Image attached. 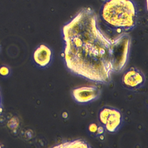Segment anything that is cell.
<instances>
[{
  "label": "cell",
  "instance_id": "6da1fadb",
  "mask_svg": "<svg viewBox=\"0 0 148 148\" xmlns=\"http://www.w3.org/2000/svg\"><path fill=\"white\" fill-rule=\"evenodd\" d=\"M64 58L73 73L99 83L112 79V40L99 28L97 16L91 8L82 9L62 28Z\"/></svg>",
  "mask_w": 148,
  "mask_h": 148
},
{
  "label": "cell",
  "instance_id": "7a4b0ae2",
  "mask_svg": "<svg viewBox=\"0 0 148 148\" xmlns=\"http://www.w3.org/2000/svg\"><path fill=\"white\" fill-rule=\"evenodd\" d=\"M103 20L112 28L119 31H127L135 25L136 12L130 0H109L102 10Z\"/></svg>",
  "mask_w": 148,
  "mask_h": 148
},
{
  "label": "cell",
  "instance_id": "3957f363",
  "mask_svg": "<svg viewBox=\"0 0 148 148\" xmlns=\"http://www.w3.org/2000/svg\"><path fill=\"white\" fill-rule=\"evenodd\" d=\"M131 38L125 34L112 40L111 47V64L113 72H121L125 67L129 59Z\"/></svg>",
  "mask_w": 148,
  "mask_h": 148
},
{
  "label": "cell",
  "instance_id": "277c9868",
  "mask_svg": "<svg viewBox=\"0 0 148 148\" xmlns=\"http://www.w3.org/2000/svg\"><path fill=\"white\" fill-rule=\"evenodd\" d=\"M99 122L105 130L113 133L118 131L123 124V115L117 108L106 106L99 112Z\"/></svg>",
  "mask_w": 148,
  "mask_h": 148
},
{
  "label": "cell",
  "instance_id": "5b68a950",
  "mask_svg": "<svg viewBox=\"0 0 148 148\" xmlns=\"http://www.w3.org/2000/svg\"><path fill=\"white\" fill-rule=\"evenodd\" d=\"M121 83L124 87L131 90L140 88L145 83V76L139 69L131 67L127 69L121 77Z\"/></svg>",
  "mask_w": 148,
  "mask_h": 148
},
{
  "label": "cell",
  "instance_id": "8992f818",
  "mask_svg": "<svg viewBox=\"0 0 148 148\" xmlns=\"http://www.w3.org/2000/svg\"><path fill=\"white\" fill-rule=\"evenodd\" d=\"M72 93L76 102L87 103L97 99L101 95V90L96 86H85L74 88Z\"/></svg>",
  "mask_w": 148,
  "mask_h": 148
},
{
  "label": "cell",
  "instance_id": "52a82bcc",
  "mask_svg": "<svg viewBox=\"0 0 148 148\" xmlns=\"http://www.w3.org/2000/svg\"><path fill=\"white\" fill-rule=\"evenodd\" d=\"M35 62L40 67L45 68L49 65L52 59V51L45 45H39L33 55Z\"/></svg>",
  "mask_w": 148,
  "mask_h": 148
},
{
  "label": "cell",
  "instance_id": "ba28073f",
  "mask_svg": "<svg viewBox=\"0 0 148 148\" xmlns=\"http://www.w3.org/2000/svg\"><path fill=\"white\" fill-rule=\"evenodd\" d=\"M56 147H88V144L83 140H75L56 146Z\"/></svg>",
  "mask_w": 148,
  "mask_h": 148
},
{
  "label": "cell",
  "instance_id": "9c48e42d",
  "mask_svg": "<svg viewBox=\"0 0 148 148\" xmlns=\"http://www.w3.org/2000/svg\"><path fill=\"white\" fill-rule=\"evenodd\" d=\"M11 73V70L9 66L6 65H2L0 66V76L2 77H8Z\"/></svg>",
  "mask_w": 148,
  "mask_h": 148
},
{
  "label": "cell",
  "instance_id": "30bf717a",
  "mask_svg": "<svg viewBox=\"0 0 148 148\" xmlns=\"http://www.w3.org/2000/svg\"><path fill=\"white\" fill-rule=\"evenodd\" d=\"M98 128H99V125L95 123L90 124L88 127L89 132L92 135H98Z\"/></svg>",
  "mask_w": 148,
  "mask_h": 148
},
{
  "label": "cell",
  "instance_id": "8fae6325",
  "mask_svg": "<svg viewBox=\"0 0 148 148\" xmlns=\"http://www.w3.org/2000/svg\"><path fill=\"white\" fill-rule=\"evenodd\" d=\"M3 110V103H2V95L0 90V116L1 115V113H2Z\"/></svg>",
  "mask_w": 148,
  "mask_h": 148
},
{
  "label": "cell",
  "instance_id": "7c38bea8",
  "mask_svg": "<svg viewBox=\"0 0 148 148\" xmlns=\"http://www.w3.org/2000/svg\"><path fill=\"white\" fill-rule=\"evenodd\" d=\"M0 50H1V46H0Z\"/></svg>",
  "mask_w": 148,
  "mask_h": 148
},
{
  "label": "cell",
  "instance_id": "4fadbf2b",
  "mask_svg": "<svg viewBox=\"0 0 148 148\" xmlns=\"http://www.w3.org/2000/svg\"><path fill=\"white\" fill-rule=\"evenodd\" d=\"M0 147H1V146H0Z\"/></svg>",
  "mask_w": 148,
  "mask_h": 148
}]
</instances>
